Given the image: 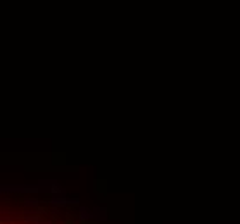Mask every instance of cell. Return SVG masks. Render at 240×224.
Masks as SVG:
<instances>
[{
	"instance_id": "obj_1",
	"label": "cell",
	"mask_w": 240,
	"mask_h": 224,
	"mask_svg": "<svg viewBox=\"0 0 240 224\" xmlns=\"http://www.w3.org/2000/svg\"><path fill=\"white\" fill-rule=\"evenodd\" d=\"M0 224H92L78 207L49 196L0 195Z\"/></svg>"
}]
</instances>
